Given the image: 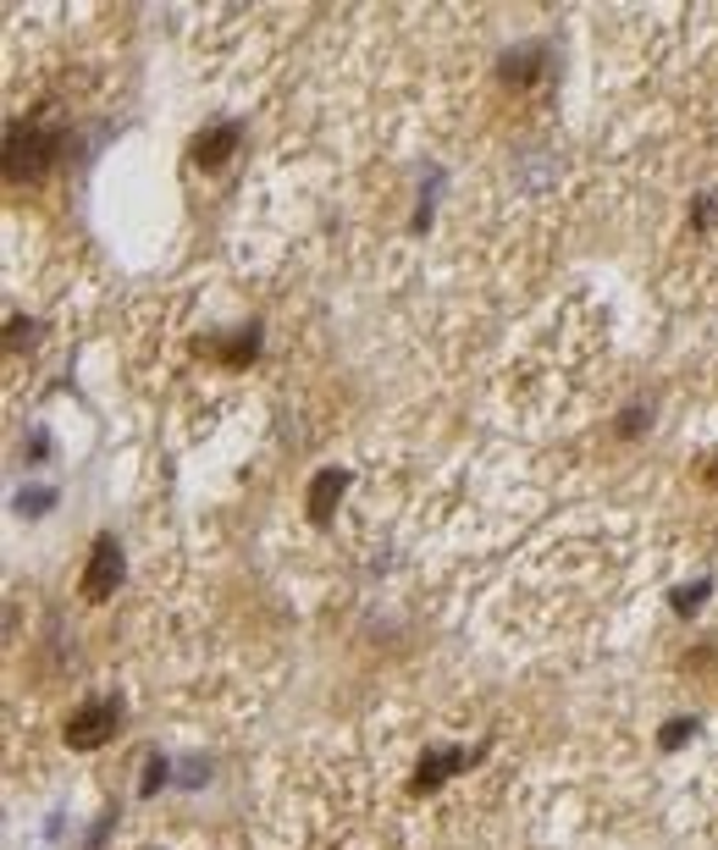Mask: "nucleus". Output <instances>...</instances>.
Wrapping results in <instances>:
<instances>
[{"label":"nucleus","mask_w":718,"mask_h":850,"mask_svg":"<svg viewBox=\"0 0 718 850\" xmlns=\"http://www.w3.org/2000/svg\"><path fill=\"white\" fill-rule=\"evenodd\" d=\"M50 128H11V139H6V166H11V177H39L45 166H50Z\"/></svg>","instance_id":"1"},{"label":"nucleus","mask_w":718,"mask_h":850,"mask_svg":"<svg viewBox=\"0 0 718 850\" xmlns=\"http://www.w3.org/2000/svg\"><path fill=\"white\" fill-rule=\"evenodd\" d=\"M117 718H122V712H117V702H89V708H83L78 718H72V723H67V745H78V751H95V745H100V740L117 729Z\"/></svg>","instance_id":"2"},{"label":"nucleus","mask_w":718,"mask_h":850,"mask_svg":"<svg viewBox=\"0 0 718 850\" xmlns=\"http://www.w3.org/2000/svg\"><path fill=\"white\" fill-rule=\"evenodd\" d=\"M117 574H122V553H117V542H111V536H100V542H95V559H89V580H83V596H89V602L111 596Z\"/></svg>","instance_id":"3"},{"label":"nucleus","mask_w":718,"mask_h":850,"mask_svg":"<svg viewBox=\"0 0 718 850\" xmlns=\"http://www.w3.org/2000/svg\"><path fill=\"white\" fill-rule=\"evenodd\" d=\"M332 492H343V475H321V486H315V503H309V514H315V520H326V503H332Z\"/></svg>","instance_id":"4"},{"label":"nucleus","mask_w":718,"mask_h":850,"mask_svg":"<svg viewBox=\"0 0 718 850\" xmlns=\"http://www.w3.org/2000/svg\"><path fill=\"white\" fill-rule=\"evenodd\" d=\"M227 149H233V128H222V134H216V139H210V144L199 139V160H222Z\"/></svg>","instance_id":"5"}]
</instances>
